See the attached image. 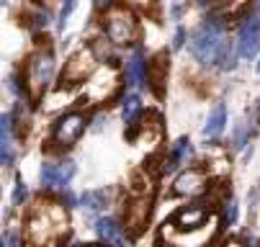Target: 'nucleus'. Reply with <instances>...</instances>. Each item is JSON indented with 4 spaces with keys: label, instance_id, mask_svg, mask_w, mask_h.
Listing matches in <instances>:
<instances>
[{
    "label": "nucleus",
    "instance_id": "nucleus-18",
    "mask_svg": "<svg viewBox=\"0 0 260 247\" xmlns=\"http://www.w3.org/2000/svg\"><path fill=\"white\" fill-rule=\"evenodd\" d=\"M124 75H126V85H132V88H139V85L144 83L147 67H144V62H142V54H132V57L126 59Z\"/></svg>",
    "mask_w": 260,
    "mask_h": 247
},
{
    "label": "nucleus",
    "instance_id": "nucleus-26",
    "mask_svg": "<svg viewBox=\"0 0 260 247\" xmlns=\"http://www.w3.org/2000/svg\"><path fill=\"white\" fill-rule=\"evenodd\" d=\"M245 134H247V131H245V126H240V129H237V134H235V147H237V150H242V147H245Z\"/></svg>",
    "mask_w": 260,
    "mask_h": 247
},
{
    "label": "nucleus",
    "instance_id": "nucleus-21",
    "mask_svg": "<svg viewBox=\"0 0 260 247\" xmlns=\"http://www.w3.org/2000/svg\"><path fill=\"white\" fill-rule=\"evenodd\" d=\"M80 201H83L85 208L98 211V208L106 206V201H108V191H85V193L80 196Z\"/></svg>",
    "mask_w": 260,
    "mask_h": 247
},
{
    "label": "nucleus",
    "instance_id": "nucleus-11",
    "mask_svg": "<svg viewBox=\"0 0 260 247\" xmlns=\"http://www.w3.org/2000/svg\"><path fill=\"white\" fill-rule=\"evenodd\" d=\"M72 175H75V165L72 162H62V165H52V162H44L42 165V186L44 188H64Z\"/></svg>",
    "mask_w": 260,
    "mask_h": 247
},
{
    "label": "nucleus",
    "instance_id": "nucleus-28",
    "mask_svg": "<svg viewBox=\"0 0 260 247\" xmlns=\"http://www.w3.org/2000/svg\"><path fill=\"white\" fill-rule=\"evenodd\" d=\"M183 42H185V31H183V28H178V31H175V42H173V47H175V49H180V47H183Z\"/></svg>",
    "mask_w": 260,
    "mask_h": 247
},
{
    "label": "nucleus",
    "instance_id": "nucleus-17",
    "mask_svg": "<svg viewBox=\"0 0 260 247\" xmlns=\"http://www.w3.org/2000/svg\"><path fill=\"white\" fill-rule=\"evenodd\" d=\"M162 139V124H160V116L157 114H147L142 119V136L139 142H147V145H155Z\"/></svg>",
    "mask_w": 260,
    "mask_h": 247
},
{
    "label": "nucleus",
    "instance_id": "nucleus-23",
    "mask_svg": "<svg viewBox=\"0 0 260 247\" xmlns=\"http://www.w3.org/2000/svg\"><path fill=\"white\" fill-rule=\"evenodd\" d=\"M219 67L221 69H230V67H235V52H232V47L230 44H221V52H219Z\"/></svg>",
    "mask_w": 260,
    "mask_h": 247
},
{
    "label": "nucleus",
    "instance_id": "nucleus-12",
    "mask_svg": "<svg viewBox=\"0 0 260 247\" xmlns=\"http://www.w3.org/2000/svg\"><path fill=\"white\" fill-rule=\"evenodd\" d=\"M260 49V16H252L245 21L242 31H240V42H237V52L242 57H255Z\"/></svg>",
    "mask_w": 260,
    "mask_h": 247
},
{
    "label": "nucleus",
    "instance_id": "nucleus-15",
    "mask_svg": "<svg viewBox=\"0 0 260 247\" xmlns=\"http://www.w3.org/2000/svg\"><path fill=\"white\" fill-rule=\"evenodd\" d=\"M95 232H98V237H101L106 244H111V247H126V237H124V232H121V227H119L116 222L98 219Z\"/></svg>",
    "mask_w": 260,
    "mask_h": 247
},
{
    "label": "nucleus",
    "instance_id": "nucleus-5",
    "mask_svg": "<svg viewBox=\"0 0 260 247\" xmlns=\"http://www.w3.org/2000/svg\"><path fill=\"white\" fill-rule=\"evenodd\" d=\"M221 44H224V39H221V23L214 18V21L204 23V26L193 33L188 47H191V52H193V57H196L199 62L209 64V62H214V59L219 57Z\"/></svg>",
    "mask_w": 260,
    "mask_h": 247
},
{
    "label": "nucleus",
    "instance_id": "nucleus-4",
    "mask_svg": "<svg viewBox=\"0 0 260 247\" xmlns=\"http://www.w3.org/2000/svg\"><path fill=\"white\" fill-rule=\"evenodd\" d=\"M103 26H106V37L114 44H132L139 37L137 18L124 6H108V11L103 16Z\"/></svg>",
    "mask_w": 260,
    "mask_h": 247
},
{
    "label": "nucleus",
    "instance_id": "nucleus-32",
    "mask_svg": "<svg viewBox=\"0 0 260 247\" xmlns=\"http://www.w3.org/2000/svg\"><path fill=\"white\" fill-rule=\"evenodd\" d=\"M257 73H260V64H257Z\"/></svg>",
    "mask_w": 260,
    "mask_h": 247
},
{
    "label": "nucleus",
    "instance_id": "nucleus-10",
    "mask_svg": "<svg viewBox=\"0 0 260 247\" xmlns=\"http://www.w3.org/2000/svg\"><path fill=\"white\" fill-rule=\"evenodd\" d=\"M204 191H206V170L204 167L183 170L173 183V196H199Z\"/></svg>",
    "mask_w": 260,
    "mask_h": 247
},
{
    "label": "nucleus",
    "instance_id": "nucleus-14",
    "mask_svg": "<svg viewBox=\"0 0 260 247\" xmlns=\"http://www.w3.org/2000/svg\"><path fill=\"white\" fill-rule=\"evenodd\" d=\"M0 160L3 165L13 162V114H3L0 119Z\"/></svg>",
    "mask_w": 260,
    "mask_h": 247
},
{
    "label": "nucleus",
    "instance_id": "nucleus-16",
    "mask_svg": "<svg viewBox=\"0 0 260 247\" xmlns=\"http://www.w3.org/2000/svg\"><path fill=\"white\" fill-rule=\"evenodd\" d=\"M209 217L211 214H206L204 208H180L178 214L170 219V224L178 227V229H193V227H201Z\"/></svg>",
    "mask_w": 260,
    "mask_h": 247
},
{
    "label": "nucleus",
    "instance_id": "nucleus-2",
    "mask_svg": "<svg viewBox=\"0 0 260 247\" xmlns=\"http://www.w3.org/2000/svg\"><path fill=\"white\" fill-rule=\"evenodd\" d=\"M152 196H155V175L150 170H139L132 178L129 196L124 203V224L132 234H139L150 222Z\"/></svg>",
    "mask_w": 260,
    "mask_h": 247
},
{
    "label": "nucleus",
    "instance_id": "nucleus-3",
    "mask_svg": "<svg viewBox=\"0 0 260 247\" xmlns=\"http://www.w3.org/2000/svg\"><path fill=\"white\" fill-rule=\"evenodd\" d=\"M216 229H219V222H216V217L211 214L201 227H193V229H178V227H173L170 222H165L160 237L168 239L170 247H206V244L214 239Z\"/></svg>",
    "mask_w": 260,
    "mask_h": 247
},
{
    "label": "nucleus",
    "instance_id": "nucleus-33",
    "mask_svg": "<svg viewBox=\"0 0 260 247\" xmlns=\"http://www.w3.org/2000/svg\"><path fill=\"white\" fill-rule=\"evenodd\" d=\"M257 247H260V244H257Z\"/></svg>",
    "mask_w": 260,
    "mask_h": 247
},
{
    "label": "nucleus",
    "instance_id": "nucleus-29",
    "mask_svg": "<svg viewBox=\"0 0 260 247\" xmlns=\"http://www.w3.org/2000/svg\"><path fill=\"white\" fill-rule=\"evenodd\" d=\"M227 219H230V222L237 219V203H235V201H230V206H227Z\"/></svg>",
    "mask_w": 260,
    "mask_h": 247
},
{
    "label": "nucleus",
    "instance_id": "nucleus-31",
    "mask_svg": "<svg viewBox=\"0 0 260 247\" xmlns=\"http://www.w3.org/2000/svg\"><path fill=\"white\" fill-rule=\"evenodd\" d=\"M72 247H95V244H72Z\"/></svg>",
    "mask_w": 260,
    "mask_h": 247
},
{
    "label": "nucleus",
    "instance_id": "nucleus-13",
    "mask_svg": "<svg viewBox=\"0 0 260 247\" xmlns=\"http://www.w3.org/2000/svg\"><path fill=\"white\" fill-rule=\"evenodd\" d=\"M168 67H170V59H168V52H160L152 57L150 67H147V78H150V85L155 90V95H162L165 93V83H168Z\"/></svg>",
    "mask_w": 260,
    "mask_h": 247
},
{
    "label": "nucleus",
    "instance_id": "nucleus-25",
    "mask_svg": "<svg viewBox=\"0 0 260 247\" xmlns=\"http://www.w3.org/2000/svg\"><path fill=\"white\" fill-rule=\"evenodd\" d=\"M0 247H18V237H16V232H6L3 234V242H0Z\"/></svg>",
    "mask_w": 260,
    "mask_h": 247
},
{
    "label": "nucleus",
    "instance_id": "nucleus-7",
    "mask_svg": "<svg viewBox=\"0 0 260 247\" xmlns=\"http://www.w3.org/2000/svg\"><path fill=\"white\" fill-rule=\"evenodd\" d=\"M119 88V73L114 64H101L95 69V75L90 78L85 93H83V103H106Z\"/></svg>",
    "mask_w": 260,
    "mask_h": 247
},
{
    "label": "nucleus",
    "instance_id": "nucleus-24",
    "mask_svg": "<svg viewBox=\"0 0 260 247\" xmlns=\"http://www.w3.org/2000/svg\"><path fill=\"white\" fill-rule=\"evenodd\" d=\"M26 196H28L26 186H23L21 181H16V188H13V206H21V203L26 201Z\"/></svg>",
    "mask_w": 260,
    "mask_h": 247
},
{
    "label": "nucleus",
    "instance_id": "nucleus-8",
    "mask_svg": "<svg viewBox=\"0 0 260 247\" xmlns=\"http://www.w3.org/2000/svg\"><path fill=\"white\" fill-rule=\"evenodd\" d=\"M85 124H88V119H85L83 111H70V114H64L62 119H57V124H54V129H52V145H57V147L75 145L78 139H80V134L85 131Z\"/></svg>",
    "mask_w": 260,
    "mask_h": 247
},
{
    "label": "nucleus",
    "instance_id": "nucleus-22",
    "mask_svg": "<svg viewBox=\"0 0 260 247\" xmlns=\"http://www.w3.org/2000/svg\"><path fill=\"white\" fill-rule=\"evenodd\" d=\"M191 152H193V147H191V142L188 139H178V142L173 145V162H185L191 157Z\"/></svg>",
    "mask_w": 260,
    "mask_h": 247
},
{
    "label": "nucleus",
    "instance_id": "nucleus-9",
    "mask_svg": "<svg viewBox=\"0 0 260 247\" xmlns=\"http://www.w3.org/2000/svg\"><path fill=\"white\" fill-rule=\"evenodd\" d=\"M95 69H98V67H95V54H93V49L83 47V49H78L75 54L67 59L64 73H62V83L78 85V83H83L85 78H93Z\"/></svg>",
    "mask_w": 260,
    "mask_h": 247
},
{
    "label": "nucleus",
    "instance_id": "nucleus-1",
    "mask_svg": "<svg viewBox=\"0 0 260 247\" xmlns=\"http://www.w3.org/2000/svg\"><path fill=\"white\" fill-rule=\"evenodd\" d=\"M67 211L52 198H36L23 219V234L28 247H59L67 237Z\"/></svg>",
    "mask_w": 260,
    "mask_h": 247
},
{
    "label": "nucleus",
    "instance_id": "nucleus-6",
    "mask_svg": "<svg viewBox=\"0 0 260 247\" xmlns=\"http://www.w3.org/2000/svg\"><path fill=\"white\" fill-rule=\"evenodd\" d=\"M52 75H54V57H52L49 49L36 52L26 62V85H28V90H31L34 98H42V93L49 85Z\"/></svg>",
    "mask_w": 260,
    "mask_h": 247
},
{
    "label": "nucleus",
    "instance_id": "nucleus-20",
    "mask_svg": "<svg viewBox=\"0 0 260 247\" xmlns=\"http://www.w3.org/2000/svg\"><path fill=\"white\" fill-rule=\"evenodd\" d=\"M139 109H142V103H139V98H137V95L126 98V103H124V121L129 124V136H134V126H137L134 121H137Z\"/></svg>",
    "mask_w": 260,
    "mask_h": 247
},
{
    "label": "nucleus",
    "instance_id": "nucleus-30",
    "mask_svg": "<svg viewBox=\"0 0 260 247\" xmlns=\"http://www.w3.org/2000/svg\"><path fill=\"white\" fill-rule=\"evenodd\" d=\"M224 247H242V244H240V242H227Z\"/></svg>",
    "mask_w": 260,
    "mask_h": 247
},
{
    "label": "nucleus",
    "instance_id": "nucleus-19",
    "mask_svg": "<svg viewBox=\"0 0 260 247\" xmlns=\"http://www.w3.org/2000/svg\"><path fill=\"white\" fill-rule=\"evenodd\" d=\"M224 124H227V111H224V105H216V109L211 111V116H209V124L204 126V136L216 139L221 131H224Z\"/></svg>",
    "mask_w": 260,
    "mask_h": 247
},
{
    "label": "nucleus",
    "instance_id": "nucleus-27",
    "mask_svg": "<svg viewBox=\"0 0 260 247\" xmlns=\"http://www.w3.org/2000/svg\"><path fill=\"white\" fill-rule=\"evenodd\" d=\"M75 8V3H67L64 8H62V13H59V26L64 28V23H67V16H70V11Z\"/></svg>",
    "mask_w": 260,
    "mask_h": 247
}]
</instances>
